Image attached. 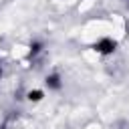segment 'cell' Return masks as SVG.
I'll return each mask as SVG.
<instances>
[{
	"label": "cell",
	"instance_id": "cell-2",
	"mask_svg": "<svg viewBox=\"0 0 129 129\" xmlns=\"http://www.w3.org/2000/svg\"><path fill=\"white\" fill-rule=\"evenodd\" d=\"M46 87L52 89V91H58V89L62 87L60 77H58V75H48V77H46Z\"/></svg>",
	"mask_w": 129,
	"mask_h": 129
},
{
	"label": "cell",
	"instance_id": "cell-3",
	"mask_svg": "<svg viewBox=\"0 0 129 129\" xmlns=\"http://www.w3.org/2000/svg\"><path fill=\"white\" fill-rule=\"evenodd\" d=\"M40 50H42V44H40V42H32V44H30V52H28V56H36Z\"/></svg>",
	"mask_w": 129,
	"mask_h": 129
},
{
	"label": "cell",
	"instance_id": "cell-4",
	"mask_svg": "<svg viewBox=\"0 0 129 129\" xmlns=\"http://www.w3.org/2000/svg\"><path fill=\"white\" fill-rule=\"evenodd\" d=\"M42 97H44V95H42V91H30V93H28V101H34V103H36V101H40Z\"/></svg>",
	"mask_w": 129,
	"mask_h": 129
},
{
	"label": "cell",
	"instance_id": "cell-1",
	"mask_svg": "<svg viewBox=\"0 0 129 129\" xmlns=\"http://www.w3.org/2000/svg\"><path fill=\"white\" fill-rule=\"evenodd\" d=\"M93 48H95L97 52H101V54H113L115 48H117V42H115L113 38H101L99 42H95Z\"/></svg>",
	"mask_w": 129,
	"mask_h": 129
},
{
	"label": "cell",
	"instance_id": "cell-5",
	"mask_svg": "<svg viewBox=\"0 0 129 129\" xmlns=\"http://www.w3.org/2000/svg\"><path fill=\"white\" fill-rule=\"evenodd\" d=\"M0 129H4V127H0Z\"/></svg>",
	"mask_w": 129,
	"mask_h": 129
}]
</instances>
